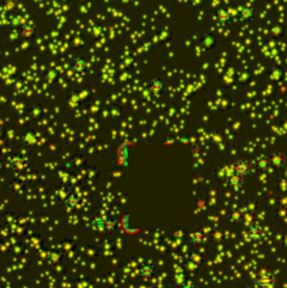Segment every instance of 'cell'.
Segmentation results:
<instances>
[{
	"mask_svg": "<svg viewBox=\"0 0 287 288\" xmlns=\"http://www.w3.org/2000/svg\"><path fill=\"white\" fill-rule=\"evenodd\" d=\"M117 225H118L117 218L107 215L104 211H98L93 215L89 224L92 230H94L96 234H104V235L114 234L117 230Z\"/></svg>",
	"mask_w": 287,
	"mask_h": 288,
	"instance_id": "1",
	"label": "cell"
},
{
	"mask_svg": "<svg viewBox=\"0 0 287 288\" xmlns=\"http://www.w3.org/2000/svg\"><path fill=\"white\" fill-rule=\"evenodd\" d=\"M264 236V229L262 224L258 221H250L245 225L244 229V239L250 244H256L262 242Z\"/></svg>",
	"mask_w": 287,
	"mask_h": 288,
	"instance_id": "2",
	"label": "cell"
},
{
	"mask_svg": "<svg viewBox=\"0 0 287 288\" xmlns=\"http://www.w3.org/2000/svg\"><path fill=\"white\" fill-rule=\"evenodd\" d=\"M8 169L13 170L14 173H24L30 168V159H28V156L26 155L24 152L16 150V152H13L12 155L8 156Z\"/></svg>",
	"mask_w": 287,
	"mask_h": 288,
	"instance_id": "3",
	"label": "cell"
},
{
	"mask_svg": "<svg viewBox=\"0 0 287 288\" xmlns=\"http://www.w3.org/2000/svg\"><path fill=\"white\" fill-rule=\"evenodd\" d=\"M254 286H255V288H276V286H278V277L270 270L262 268L255 276Z\"/></svg>",
	"mask_w": 287,
	"mask_h": 288,
	"instance_id": "4",
	"label": "cell"
},
{
	"mask_svg": "<svg viewBox=\"0 0 287 288\" xmlns=\"http://www.w3.org/2000/svg\"><path fill=\"white\" fill-rule=\"evenodd\" d=\"M145 88H146V92L150 93V96L154 97V98H160L168 90V83L164 78L154 76L146 82Z\"/></svg>",
	"mask_w": 287,
	"mask_h": 288,
	"instance_id": "5",
	"label": "cell"
},
{
	"mask_svg": "<svg viewBox=\"0 0 287 288\" xmlns=\"http://www.w3.org/2000/svg\"><path fill=\"white\" fill-rule=\"evenodd\" d=\"M158 274V267L152 262L151 258H146L141 262V264L138 267V278L144 282L154 280Z\"/></svg>",
	"mask_w": 287,
	"mask_h": 288,
	"instance_id": "6",
	"label": "cell"
},
{
	"mask_svg": "<svg viewBox=\"0 0 287 288\" xmlns=\"http://www.w3.org/2000/svg\"><path fill=\"white\" fill-rule=\"evenodd\" d=\"M90 60L84 56H74L69 60V69L78 76H84L90 72Z\"/></svg>",
	"mask_w": 287,
	"mask_h": 288,
	"instance_id": "7",
	"label": "cell"
},
{
	"mask_svg": "<svg viewBox=\"0 0 287 288\" xmlns=\"http://www.w3.org/2000/svg\"><path fill=\"white\" fill-rule=\"evenodd\" d=\"M231 170L234 172L236 176H240L242 178H250L254 172V164H252V160H248V159H236L231 166Z\"/></svg>",
	"mask_w": 287,
	"mask_h": 288,
	"instance_id": "8",
	"label": "cell"
},
{
	"mask_svg": "<svg viewBox=\"0 0 287 288\" xmlns=\"http://www.w3.org/2000/svg\"><path fill=\"white\" fill-rule=\"evenodd\" d=\"M245 178H240V176H236L234 172L230 169H227L226 172V176H224V186L227 187L228 190H231V192H241L242 188H244V186H245Z\"/></svg>",
	"mask_w": 287,
	"mask_h": 288,
	"instance_id": "9",
	"label": "cell"
},
{
	"mask_svg": "<svg viewBox=\"0 0 287 288\" xmlns=\"http://www.w3.org/2000/svg\"><path fill=\"white\" fill-rule=\"evenodd\" d=\"M38 26L37 22H24L20 27H18V36L22 40L30 42V41H34L36 38L38 37Z\"/></svg>",
	"mask_w": 287,
	"mask_h": 288,
	"instance_id": "10",
	"label": "cell"
},
{
	"mask_svg": "<svg viewBox=\"0 0 287 288\" xmlns=\"http://www.w3.org/2000/svg\"><path fill=\"white\" fill-rule=\"evenodd\" d=\"M236 17H238V22L242 24H250V22H255L256 18V8L250 3H245L238 8L236 12Z\"/></svg>",
	"mask_w": 287,
	"mask_h": 288,
	"instance_id": "11",
	"label": "cell"
},
{
	"mask_svg": "<svg viewBox=\"0 0 287 288\" xmlns=\"http://www.w3.org/2000/svg\"><path fill=\"white\" fill-rule=\"evenodd\" d=\"M214 22L218 27H230L234 22V16L231 8H220L216 10L214 13Z\"/></svg>",
	"mask_w": 287,
	"mask_h": 288,
	"instance_id": "12",
	"label": "cell"
},
{
	"mask_svg": "<svg viewBox=\"0 0 287 288\" xmlns=\"http://www.w3.org/2000/svg\"><path fill=\"white\" fill-rule=\"evenodd\" d=\"M198 45H200V48L204 52L212 51L218 45V37L212 31H204L203 34L200 36V38H198Z\"/></svg>",
	"mask_w": 287,
	"mask_h": 288,
	"instance_id": "13",
	"label": "cell"
},
{
	"mask_svg": "<svg viewBox=\"0 0 287 288\" xmlns=\"http://www.w3.org/2000/svg\"><path fill=\"white\" fill-rule=\"evenodd\" d=\"M269 164H270V169L278 170L282 172L287 168V155L282 150H273L269 155Z\"/></svg>",
	"mask_w": 287,
	"mask_h": 288,
	"instance_id": "14",
	"label": "cell"
},
{
	"mask_svg": "<svg viewBox=\"0 0 287 288\" xmlns=\"http://www.w3.org/2000/svg\"><path fill=\"white\" fill-rule=\"evenodd\" d=\"M20 142L26 148H36L40 142V132L32 128H26L23 132L20 134Z\"/></svg>",
	"mask_w": 287,
	"mask_h": 288,
	"instance_id": "15",
	"label": "cell"
},
{
	"mask_svg": "<svg viewBox=\"0 0 287 288\" xmlns=\"http://www.w3.org/2000/svg\"><path fill=\"white\" fill-rule=\"evenodd\" d=\"M208 235L204 232L203 229L193 228L188 230V242L194 248H203L206 242H207Z\"/></svg>",
	"mask_w": 287,
	"mask_h": 288,
	"instance_id": "16",
	"label": "cell"
},
{
	"mask_svg": "<svg viewBox=\"0 0 287 288\" xmlns=\"http://www.w3.org/2000/svg\"><path fill=\"white\" fill-rule=\"evenodd\" d=\"M130 160V142L128 140H124L121 142V145L117 148L116 152V164L117 166H122V168H127L128 166Z\"/></svg>",
	"mask_w": 287,
	"mask_h": 288,
	"instance_id": "17",
	"label": "cell"
},
{
	"mask_svg": "<svg viewBox=\"0 0 287 288\" xmlns=\"http://www.w3.org/2000/svg\"><path fill=\"white\" fill-rule=\"evenodd\" d=\"M46 263L48 266H52L56 267L60 266L64 263V260H65V253L62 249H48L46 253Z\"/></svg>",
	"mask_w": 287,
	"mask_h": 288,
	"instance_id": "18",
	"label": "cell"
},
{
	"mask_svg": "<svg viewBox=\"0 0 287 288\" xmlns=\"http://www.w3.org/2000/svg\"><path fill=\"white\" fill-rule=\"evenodd\" d=\"M80 204H82V197H80V194H78L75 192H69L68 197L62 202L64 210L66 212H75V211H78L80 208Z\"/></svg>",
	"mask_w": 287,
	"mask_h": 288,
	"instance_id": "19",
	"label": "cell"
},
{
	"mask_svg": "<svg viewBox=\"0 0 287 288\" xmlns=\"http://www.w3.org/2000/svg\"><path fill=\"white\" fill-rule=\"evenodd\" d=\"M227 221L231 224V225H235V226H240L245 222V212L240 210V208H232L230 210L227 214Z\"/></svg>",
	"mask_w": 287,
	"mask_h": 288,
	"instance_id": "20",
	"label": "cell"
},
{
	"mask_svg": "<svg viewBox=\"0 0 287 288\" xmlns=\"http://www.w3.org/2000/svg\"><path fill=\"white\" fill-rule=\"evenodd\" d=\"M284 79V70L283 68L279 65H272L268 70V80L273 83V84H278L280 82Z\"/></svg>",
	"mask_w": 287,
	"mask_h": 288,
	"instance_id": "21",
	"label": "cell"
},
{
	"mask_svg": "<svg viewBox=\"0 0 287 288\" xmlns=\"http://www.w3.org/2000/svg\"><path fill=\"white\" fill-rule=\"evenodd\" d=\"M210 239H212V242L214 244H224L227 242V230L222 228H214L212 230V234H210Z\"/></svg>",
	"mask_w": 287,
	"mask_h": 288,
	"instance_id": "22",
	"label": "cell"
},
{
	"mask_svg": "<svg viewBox=\"0 0 287 288\" xmlns=\"http://www.w3.org/2000/svg\"><path fill=\"white\" fill-rule=\"evenodd\" d=\"M254 164V170H256L259 173H266L268 170L270 169V164H269V158L268 155H259L256 156V159L252 162Z\"/></svg>",
	"mask_w": 287,
	"mask_h": 288,
	"instance_id": "23",
	"label": "cell"
},
{
	"mask_svg": "<svg viewBox=\"0 0 287 288\" xmlns=\"http://www.w3.org/2000/svg\"><path fill=\"white\" fill-rule=\"evenodd\" d=\"M24 188H26V186H24V183L20 178H13L8 183V192H10L12 196H16V197L22 196L24 192Z\"/></svg>",
	"mask_w": 287,
	"mask_h": 288,
	"instance_id": "24",
	"label": "cell"
},
{
	"mask_svg": "<svg viewBox=\"0 0 287 288\" xmlns=\"http://www.w3.org/2000/svg\"><path fill=\"white\" fill-rule=\"evenodd\" d=\"M42 79L46 84H55L60 79V70L56 68H48L42 74Z\"/></svg>",
	"mask_w": 287,
	"mask_h": 288,
	"instance_id": "25",
	"label": "cell"
},
{
	"mask_svg": "<svg viewBox=\"0 0 287 288\" xmlns=\"http://www.w3.org/2000/svg\"><path fill=\"white\" fill-rule=\"evenodd\" d=\"M28 116H30V118L32 120L41 118V117L44 116V108H42V106H40V104H32V106H30V108H28Z\"/></svg>",
	"mask_w": 287,
	"mask_h": 288,
	"instance_id": "26",
	"label": "cell"
},
{
	"mask_svg": "<svg viewBox=\"0 0 287 288\" xmlns=\"http://www.w3.org/2000/svg\"><path fill=\"white\" fill-rule=\"evenodd\" d=\"M283 31H284V28H283V26L280 22H273L270 26V30H269V36L273 40H279L283 36Z\"/></svg>",
	"mask_w": 287,
	"mask_h": 288,
	"instance_id": "27",
	"label": "cell"
},
{
	"mask_svg": "<svg viewBox=\"0 0 287 288\" xmlns=\"http://www.w3.org/2000/svg\"><path fill=\"white\" fill-rule=\"evenodd\" d=\"M66 102L70 107H79L80 103H82V100H80V97L78 94V90H72V92H69L68 94H66Z\"/></svg>",
	"mask_w": 287,
	"mask_h": 288,
	"instance_id": "28",
	"label": "cell"
},
{
	"mask_svg": "<svg viewBox=\"0 0 287 288\" xmlns=\"http://www.w3.org/2000/svg\"><path fill=\"white\" fill-rule=\"evenodd\" d=\"M198 268H200V266H197L196 263H193L190 258H186L184 262H183V272L186 274H196L197 272H198Z\"/></svg>",
	"mask_w": 287,
	"mask_h": 288,
	"instance_id": "29",
	"label": "cell"
},
{
	"mask_svg": "<svg viewBox=\"0 0 287 288\" xmlns=\"http://www.w3.org/2000/svg\"><path fill=\"white\" fill-rule=\"evenodd\" d=\"M69 192H69L65 186H60V187H58V188L55 190V192H54V194H55V198L58 200L60 202H64V201H65V198H66V197L69 196Z\"/></svg>",
	"mask_w": 287,
	"mask_h": 288,
	"instance_id": "30",
	"label": "cell"
},
{
	"mask_svg": "<svg viewBox=\"0 0 287 288\" xmlns=\"http://www.w3.org/2000/svg\"><path fill=\"white\" fill-rule=\"evenodd\" d=\"M188 258H190L193 263H196L197 266H203L204 264V256L200 253V252H192L190 253V256Z\"/></svg>",
	"mask_w": 287,
	"mask_h": 288,
	"instance_id": "31",
	"label": "cell"
},
{
	"mask_svg": "<svg viewBox=\"0 0 287 288\" xmlns=\"http://www.w3.org/2000/svg\"><path fill=\"white\" fill-rule=\"evenodd\" d=\"M178 288H198V287H197V284L193 280H184L182 281Z\"/></svg>",
	"mask_w": 287,
	"mask_h": 288,
	"instance_id": "32",
	"label": "cell"
},
{
	"mask_svg": "<svg viewBox=\"0 0 287 288\" xmlns=\"http://www.w3.org/2000/svg\"><path fill=\"white\" fill-rule=\"evenodd\" d=\"M20 22V17H18V16L12 17V18H10V24H8V26H10V27H13V28H16V27L18 28V27L23 24V22Z\"/></svg>",
	"mask_w": 287,
	"mask_h": 288,
	"instance_id": "33",
	"label": "cell"
},
{
	"mask_svg": "<svg viewBox=\"0 0 287 288\" xmlns=\"http://www.w3.org/2000/svg\"><path fill=\"white\" fill-rule=\"evenodd\" d=\"M280 246H282V249L284 252H287V234H284L282 239H280Z\"/></svg>",
	"mask_w": 287,
	"mask_h": 288,
	"instance_id": "34",
	"label": "cell"
},
{
	"mask_svg": "<svg viewBox=\"0 0 287 288\" xmlns=\"http://www.w3.org/2000/svg\"><path fill=\"white\" fill-rule=\"evenodd\" d=\"M162 288H178L174 284H172V282H168V284H165V286H162Z\"/></svg>",
	"mask_w": 287,
	"mask_h": 288,
	"instance_id": "35",
	"label": "cell"
},
{
	"mask_svg": "<svg viewBox=\"0 0 287 288\" xmlns=\"http://www.w3.org/2000/svg\"><path fill=\"white\" fill-rule=\"evenodd\" d=\"M0 152H2V145H0Z\"/></svg>",
	"mask_w": 287,
	"mask_h": 288,
	"instance_id": "36",
	"label": "cell"
}]
</instances>
